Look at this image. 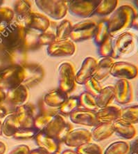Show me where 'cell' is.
Instances as JSON below:
<instances>
[{"instance_id":"6da1fadb","label":"cell","mask_w":138,"mask_h":154,"mask_svg":"<svg viewBox=\"0 0 138 154\" xmlns=\"http://www.w3.org/2000/svg\"><path fill=\"white\" fill-rule=\"evenodd\" d=\"M136 14L135 8L128 4H124L116 8L111 16L108 18L109 35L114 38L131 28L133 20Z\"/></svg>"},{"instance_id":"7a4b0ae2","label":"cell","mask_w":138,"mask_h":154,"mask_svg":"<svg viewBox=\"0 0 138 154\" xmlns=\"http://www.w3.org/2000/svg\"><path fill=\"white\" fill-rule=\"evenodd\" d=\"M113 59L128 58L138 52V36L131 32H125L113 39Z\"/></svg>"},{"instance_id":"3957f363","label":"cell","mask_w":138,"mask_h":154,"mask_svg":"<svg viewBox=\"0 0 138 154\" xmlns=\"http://www.w3.org/2000/svg\"><path fill=\"white\" fill-rule=\"evenodd\" d=\"M26 27L17 21L12 22L0 34V44L6 50L22 49Z\"/></svg>"},{"instance_id":"277c9868","label":"cell","mask_w":138,"mask_h":154,"mask_svg":"<svg viewBox=\"0 0 138 154\" xmlns=\"http://www.w3.org/2000/svg\"><path fill=\"white\" fill-rule=\"evenodd\" d=\"M25 70L22 66H10L0 70V88L8 91L22 85Z\"/></svg>"},{"instance_id":"5b68a950","label":"cell","mask_w":138,"mask_h":154,"mask_svg":"<svg viewBox=\"0 0 138 154\" xmlns=\"http://www.w3.org/2000/svg\"><path fill=\"white\" fill-rule=\"evenodd\" d=\"M72 130L73 127L72 125L65 119L63 116L58 114L54 116L42 131L61 143L64 142L67 135Z\"/></svg>"},{"instance_id":"8992f818","label":"cell","mask_w":138,"mask_h":154,"mask_svg":"<svg viewBox=\"0 0 138 154\" xmlns=\"http://www.w3.org/2000/svg\"><path fill=\"white\" fill-rule=\"evenodd\" d=\"M36 4L44 14L56 20L63 19L68 11L67 1L36 0Z\"/></svg>"},{"instance_id":"52a82bcc","label":"cell","mask_w":138,"mask_h":154,"mask_svg":"<svg viewBox=\"0 0 138 154\" xmlns=\"http://www.w3.org/2000/svg\"><path fill=\"white\" fill-rule=\"evenodd\" d=\"M100 0H72L67 2L70 14L80 17H88L94 15Z\"/></svg>"},{"instance_id":"ba28073f","label":"cell","mask_w":138,"mask_h":154,"mask_svg":"<svg viewBox=\"0 0 138 154\" xmlns=\"http://www.w3.org/2000/svg\"><path fill=\"white\" fill-rule=\"evenodd\" d=\"M59 89L68 94L76 86V74L74 66L69 62L61 63L59 67Z\"/></svg>"},{"instance_id":"9c48e42d","label":"cell","mask_w":138,"mask_h":154,"mask_svg":"<svg viewBox=\"0 0 138 154\" xmlns=\"http://www.w3.org/2000/svg\"><path fill=\"white\" fill-rule=\"evenodd\" d=\"M97 24L92 20H86L72 26L69 38L72 42H82L94 36Z\"/></svg>"},{"instance_id":"30bf717a","label":"cell","mask_w":138,"mask_h":154,"mask_svg":"<svg viewBox=\"0 0 138 154\" xmlns=\"http://www.w3.org/2000/svg\"><path fill=\"white\" fill-rule=\"evenodd\" d=\"M25 70V80L22 85L27 88L38 85L45 77V70L42 66L36 63H26L23 66Z\"/></svg>"},{"instance_id":"8fae6325","label":"cell","mask_w":138,"mask_h":154,"mask_svg":"<svg viewBox=\"0 0 138 154\" xmlns=\"http://www.w3.org/2000/svg\"><path fill=\"white\" fill-rule=\"evenodd\" d=\"M110 75L119 80H133L138 75V68L131 63L117 61L113 63Z\"/></svg>"},{"instance_id":"7c38bea8","label":"cell","mask_w":138,"mask_h":154,"mask_svg":"<svg viewBox=\"0 0 138 154\" xmlns=\"http://www.w3.org/2000/svg\"><path fill=\"white\" fill-rule=\"evenodd\" d=\"M47 54L52 57H70L75 53L76 47L74 42L67 39L63 41H55L48 45Z\"/></svg>"},{"instance_id":"4fadbf2b","label":"cell","mask_w":138,"mask_h":154,"mask_svg":"<svg viewBox=\"0 0 138 154\" xmlns=\"http://www.w3.org/2000/svg\"><path fill=\"white\" fill-rule=\"evenodd\" d=\"M36 108L32 103H27L15 108L13 113L20 125V128L34 127Z\"/></svg>"},{"instance_id":"5bb4252c","label":"cell","mask_w":138,"mask_h":154,"mask_svg":"<svg viewBox=\"0 0 138 154\" xmlns=\"http://www.w3.org/2000/svg\"><path fill=\"white\" fill-rule=\"evenodd\" d=\"M19 23L27 29L44 33L49 29L51 22L45 15L37 12H31L27 17Z\"/></svg>"},{"instance_id":"9a60e30c","label":"cell","mask_w":138,"mask_h":154,"mask_svg":"<svg viewBox=\"0 0 138 154\" xmlns=\"http://www.w3.org/2000/svg\"><path fill=\"white\" fill-rule=\"evenodd\" d=\"M96 112L97 111H91L79 107L70 114L69 118L73 124L95 127L99 124Z\"/></svg>"},{"instance_id":"2e32d148","label":"cell","mask_w":138,"mask_h":154,"mask_svg":"<svg viewBox=\"0 0 138 154\" xmlns=\"http://www.w3.org/2000/svg\"><path fill=\"white\" fill-rule=\"evenodd\" d=\"M115 100L120 105H126L133 100V88L128 80H118L114 86Z\"/></svg>"},{"instance_id":"e0dca14e","label":"cell","mask_w":138,"mask_h":154,"mask_svg":"<svg viewBox=\"0 0 138 154\" xmlns=\"http://www.w3.org/2000/svg\"><path fill=\"white\" fill-rule=\"evenodd\" d=\"M91 140L90 131L84 128H76L69 132L63 143L69 147L78 148L83 144L90 142Z\"/></svg>"},{"instance_id":"ac0fdd59","label":"cell","mask_w":138,"mask_h":154,"mask_svg":"<svg viewBox=\"0 0 138 154\" xmlns=\"http://www.w3.org/2000/svg\"><path fill=\"white\" fill-rule=\"evenodd\" d=\"M38 107L39 113L35 116L34 127L39 131H42L49 124L54 116L59 114V111L58 109L47 106L43 100L39 103Z\"/></svg>"},{"instance_id":"d6986e66","label":"cell","mask_w":138,"mask_h":154,"mask_svg":"<svg viewBox=\"0 0 138 154\" xmlns=\"http://www.w3.org/2000/svg\"><path fill=\"white\" fill-rule=\"evenodd\" d=\"M34 140L39 148L43 149L48 153L58 154L60 152V142L43 131H39Z\"/></svg>"},{"instance_id":"ffe728a7","label":"cell","mask_w":138,"mask_h":154,"mask_svg":"<svg viewBox=\"0 0 138 154\" xmlns=\"http://www.w3.org/2000/svg\"><path fill=\"white\" fill-rule=\"evenodd\" d=\"M28 96V89L21 85L6 91L5 101L13 108L25 104Z\"/></svg>"},{"instance_id":"44dd1931","label":"cell","mask_w":138,"mask_h":154,"mask_svg":"<svg viewBox=\"0 0 138 154\" xmlns=\"http://www.w3.org/2000/svg\"><path fill=\"white\" fill-rule=\"evenodd\" d=\"M97 61L93 57H87L83 61L81 66L76 74V82L79 85H85L89 79L92 78Z\"/></svg>"},{"instance_id":"7402d4cb","label":"cell","mask_w":138,"mask_h":154,"mask_svg":"<svg viewBox=\"0 0 138 154\" xmlns=\"http://www.w3.org/2000/svg\"><path fill=\"white\" fill-rule=\"evenodd\" d=\"M114 133L125 140H132L136 136L137 131L133 124L119 119L113 123Z\"/></svg>"},{"instance_id":"603a6c76","label":"cell","mask_w":138,"mask_h":154,"mask_svg":"<svg viewBox=\"0 0 138 154\" xmlns=\"http://www.w3.org/2000/svg\"><path fill=\"white\" fill-rule=\"evenodd\" d=\"M122 109L115 105H108L98 109L96 113L98 123H113L121 119Z\"/></svg>"},{"instance_id":"cb8c5ba5","label":"cell","mask_w":138,"mask_h":154,"mask_svg":"<svg viewBox=\"0 0 138 154\" xmlns=\"http://www.w3.org/2000/svg\"><path fill=\"white\" fill-rule=\"evenodd\" d=\"M115 62V59L112 57H102L97 62L92 78L98 82L104 80L110 75L111 68Z\"/></svg>"},{"instance_id":"d4e9b609","label":"cell","mask_w":138,"mask_h":154,"mask_svg":"<svg viewBox=\"0 0 138 154\" xmlns=\"http://www.w3.org/2000/svg\"><path fill=\"white\" fill-rule=\"evenodd\" d=\"M67 98V94L60 89H53L45 94L43 98V102L50 107L59 109V107L64 103Z\"/></svg>"},{"instance_id":"484cf974","label":"cell","mask_w":138,"mask_h":154,"mask_svg":"<svg viewBox=\"0 0 138 154\" xmlns=\"http://www.w3.org/2000/svg\"><path fill=\"white\" fill-rule=\"evenodd\" d=\"M113 133V123H99L92 130V140L95 142H101L110 137Z\"/></svg>"},{"instance_id":"4316f807","label":"cell","mask_w":138,"mask_h":154,"mask_svg":"<svg viewBox=\"0 0 138 154\" xmlns=\"http://www.w3.org/2000/svg\"><path fill=\"white\" fill-rule=\"evenodd\" d=\"M5 55L7 62L10 66H23L27 63V53L22 49L6 50Z\"/></svg>"},{"instance_id":"83f0119b","label":"cell","mask_w":138,"mask_h":154,"mask_svg":"<svg viewBox=\"0 0 138 154\" xmlns=\"http://www.w3.org/2000/svg\"><path fill=\"white\" fill-rule=\"evenodd\" d=\"M41 34L42 33L37 31L26 28L25 36L22 49L27 52L30 50H35L40 48V44H39V37Z\"/></svg>"},{"instance_id":"f1b7e54d","label":"cell","mask_w":138,"mask_h":154,"mask_svg":"<svg viewBox=\"0 0 138 154\" xmlns=\"http://www.w3.org/2000/svg\"><path fill=\"white\" fill-rule=\"evenodd\" d=\"M19 128H21L20 125L13 112L6 116L2 123V134L6 137H13Z\"/></svg>"},{"instance_id":"f546056e","label":"cell","mask_w":138,"mask_h":154,"mask_svg":"<svg viewBox=\"0 0 138 154\" xmlns=\"http://www.w3.org/2000/svg\"><path fill=\"white\" fill-rule=\"evenodd\" d=\"M95 99L98 108L101 109L110 105L115 99L114 87L113 86L104 87Z\"/></svg>"},{"instance_id":"4dcf8cb0","label":"cell","mask_w":138,"mask_h":154,"mask_svg":"<svg viewBox=\"0 0 138 154\" xmlns=\"http://www.w3.org/2000/svg\"><path fill=\"white\" fill-rule=\"evenodd\" d=\"M15 14L17 15V20L19 23L22 22L31 13V6L29 2L25 0L17 1L14 4Z\"/></svg>"},{"instance_id":"1f68e13d","label":"cell","mask_w":138,"mask_h":154,"mask_svg":"<svg viewBox=\"0 0 138 154\" xmlns=\"http://www.w3.org/2000/svg\"><path fill=\"white\" fill-rule=\"evenodd\" d=\"M110 35L108 32V18L104 19L100 21L97 25V28H96L93 36L95 43L98 47Z\"/></svg>"},{"instance_id":"d6a6232c","label":"cell","mask_w":138,"mask_h":154,"mask_svg":"<svg viewBox=\"0 0 138 154\" xmlns=\"http://www.w3.org/2000/svg\"><path fill=\"white\" fill-rule=\"evenodd\" d=\"M80 107L78 96H70L59 107V114L62 116H69L72 112Z\"/></svg>"},{"instance_id":"836d02e7","label":"cell","mask_w":138,"mask_h":154,"mask_svg":"<svg viewBox=\"0 0 138 154\" xmlns=\"http://www.w3.org/2000/svg\"><path fill=\"white\" fill-rule=\"evenodd\" d=\"M130 144L124 141H116L105 149L104 154H129Z\"/></svg>"},{"instance_id":"e575fe53","label":"cell","mask_w":138,"mask_h":154,"mask_svg":"<svg viewBox=\"0 0 138 154\" xmlns=\"http://www.w3.org/2000/svg\"><path fill=\"white\" fill-rule=\"evenodd\" d=\"M117 0H103L98 4L96 8L94 15H98L101 16L108 15L115 11L118 5Z\"/></svg>"},{"instance_id":"d590c367","label":"cell","mask_w":138,"mask_h":154,"mask_svg":"<svg viewBox=\"0 0 138 154\" xmlns=\"http://www.w3.org/2000/svg\"><path fill=\"white\" fill-rule=\"evenodd\" d=\"M121 119L130 124H138V105H130L122 109Z\"/></svg>"},{"instance_id":"8d00e7d4","label":"cell","mask_w":138,"mask_h":154,"mask_svg":"<svg viewBox=\"0 0 138 154\" xmlns=\"http://www.w3.org/2000/svg\"><path fill=\"white\" fill-rule=\"evenodd\" d=\"M72 25L70 21L64 20L57 25L56 29V41H63L68 39L71 34Z\"/></svg>"},{"instance_id":"74e56055","label":"cell","mask_w":138,"mask_h":154,"mask_svg":"<svg viewBox=\"0 0 138 154\" xmlns=\"http://www.w3.org/2000/svg\"><path fill=\"white\" fill-rule=\"evenodd\" d=\"M78 98H79L80 108L88 109L91 111H97L98 107L96 103L95 97H94L88 92H83L78 96Z\"/></svg>"},{"instance_id":"f35d334b","label":"cell","mask_w":138,"mask_h":154,"mask_svg":"<svg viewBox=\"0 0 138 154\" xmlns=\"http://www.w3.org/2000/svg\"><path fill=\"white\" fill-rule=\"evenodd\" d=\"M54 25H52V22H51L49 29L45 32L40 34L39 37V44L40 47L43 45H49L56 41V29L57 26Z\"/></svg>"},{"instance_id":"ab89813d","label":"cell","mask_w":138,"mask_h":154,"mask_svg":"<svg viewBox=\"0 0 138 154\" xmlns=\"http://www.w3.org/2000/svg\"><path fill=\"white\" fill-rule=\"evenodd\" d=\"M38 129L36 128H22L14 134L13 137L17 140H28L34 139L35 136L38 133Z\"/></svg>"},{"instance_id":"60d3db41","label":"cell","mask_w":138,"mask_h":154,"mask_svg":"<svg viewBox=\"0 0 138 154\" xmlns=\"http://www.w3.org/2000/svg\"><path fill=\"white\" fill-rule=\"evenodd\" d=\"M113 37L109 36L98 46V55L101 57H112L113 59Z\"/></svg>"},{"instance_id":"b9f144b4","label":"cell","mask_w":138,"mask_h":154,"mask_svg":"<svg viewBox=\"0 0 138 154\" xmlns=\"http://www.w3.org/2000/svg\"><path fill=\"white\" fill-rule=\"evenodd\" d=\"M78 154H103L102 149L98 144L92 142H87L76 149Z\"/></svg>"},{"instance_id":"7bdbcfd3","label":"cell","mask_w":138,"mask_h":154,"mask_svg":"<svg viewBox=\"0 0 138 154\" xmlns=\"http://www.w3.org/2000/svg\"><path fill=\"white\" fill-rule=\"evenodd\" d=\"M85 87L86 91L92 95L94 97H97L101 91L103 87L100 82L94 78H91L85 83Z\"/></svg>"},{"instance_id":"ee69618b","label":"cell","mask_w":138,"mask_h":154,"mask_svg":"<svg viewBox=\"0 0 138 154\" xmlns=\"http://www.w3.org/2000/svg\"><path fill=\"white\" fill-rule=\"evenodd\" d=\"M30 149L26 144H19L15 146L7 154H29Z\"/></svg>"},{"instance_id":"f6af8a7d","label":"cell","mask_w":138,"mask_h":154,"mask_svg":"<svg viewBox=\"0 0 138 154\" xmlns=\"http://www.w3.org/2000/svg\"><path fill=\"white\" fill-rule=\"evenodd\" d=\"M129 154H138V138L133 140L130 144Z\"/></svg>"},{"instance_id":"bcb514c9","label":"cell","mask_w":138,"mask_h":154,"mask_svg":"<svg viewBox=\"0 0 138 154\" xmlns=\"http://www.w3.org/2000/svg\"><path fill=\"white\" fill-rule=\"evenodd\" d=\"M29 154H49L47 151L43 150V149L41 148H37L36 149H34V150L30 151Z\"/></svg>"},{"instance_id":"7dc6e473","label":"cell","mask_w":138,"mask_h":154,"mask_svg":"<svg viewBox=\"0 0 138 154\" xmlns=\"http://www.w3.org/2000/svg\"><path fill=\"white\" fill-rule=\"evenodd\" d=\"M131 28L135 30L138 31V14L135 15L134 19H133L132 25H131Z\"/></svg>"},{"instance_id":"c3c4849f","label":"cell","mask_w":138,"mask_h":154,"mask_svg":"<svg viewBox=\"0 0 138 154\" xmlns=\"http://www.w3.org/2000/svg\"><path fill=\"white\" fill-rule=\"evenodd\" d=\"M6 151V145L4 142L0 140V154H4Z\"/></svg>"},{"instance_id":"681fc988","label":"cell","mask_w":138,"mask_h":154,"mask_svg":"<svg viewBox=\"0 0 138 154\" xmlns=\"http://www.w3.org/2000/svg\"><path fill=\"white\" fill-rule=\"evenodd\" d=\"M6 99V92L0 88V104L5 100Z\"/></svg>"},{"instance_id":"f907efd6","label":"cell","mask_w":138,"mask_h":154,"mask_svg":"<svg viewBox=\"0 0 138 154\" xmlns=\"http://www.w3.org/2000/svg\"><path fill=\"white\" fill-rule=\"evenodd\" d=\"M61 154H78L76 151L72 150V149H67V150L63 151Z\"/></svg>"},{"instance_id":"816d5d0a","label":"cell","mask_w":138,"mask_h":154,"mask_svg":"<svg viewBox=\"0 0 138 154\" xmlns=\"http://www.w3.org/2000/svg\"><path fill=\"white\" fill-rule=\"evenodd\" d=\"M133 4L134 5L135 8H136L137 11V14H138V0H135V1H133Z\"/></svg>"},{"instance_id":"f5cc1de1","label":"cell","mask_w":138,"mask_h":154,"mask_svg":"<svg viewBox=\"0 0 138 154\" xmlns=\"http://www.w3.org/2000/svg\"><path fill=\"white\" fill-rule=\"evenodd\" d=\"M2 135V124L1 122H0V136Z\"/></svg>"},{"instance_id":"db71d44e","label":"cell","mask_w":138,"mask_h":154,"mask_svg":"<svg viewBox=\"0 0 138 154\" xmlns=\"http://www.w3.org/2000/svg\"><path fill=\"white\" fill-rule=\"evenodd\" d=\"M137 102H138V87H137Z\"/></svg>"},{"instance_id":"11a10c76","label":"cell","mask_w":138,"mask_h":154,"mask_svg":"<svg viewBox=\"0 0 138 154\" xmlns=\"http://www.w3.org/2000/svg\"><path fill=\"white\" fill-rule=\"evenodd\" d=\"M1 4H2V1H0V6L1 5Z\"/></svg>"},{"instance_id":"9f6ffc18","label":"cell","mask_w":138,"mask_h":154,"mask_svg":"<svg viewBox=\"0 0 138 154\" xmlns=\"http://www.w3.org/2000/svg\"><path fill=\"white\" fill-rule=\"evenodd\" d=\"M49 154H50V153H49Z\"/></svg>"}]
</instances>
